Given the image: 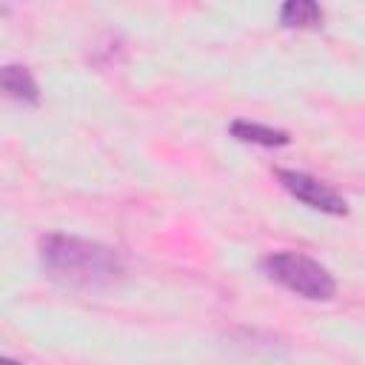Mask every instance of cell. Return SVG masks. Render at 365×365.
<instances>
[{"mask_svg": "<svg viewBox=\"0 0 365 365\" xmlns=\"http://www.w3.org/2000/svg\"><path fill=\"white\" fill-rule=\"evenodd\" d=\"M3 91L11 100L26 103V106H37L40 103V86H37V80L31 77V71L26 66H17V63H9L3 68Z\"/></svg>", "mask_w": 365, "mask_h": 365, "instance_id": "cell-4", "label": "cell"}, {"mask_svg": "<svg viewBox=\"0 0 365 365\" xmlns=\"http://www.w3.org/2000/svg\"><path fill=\"white\" fill-rule=\"evenodd\" d=\"M277 180H279V185H282L291 197H297L299 202H305V205L314 208V211L334 214V217L348 214V202L342 200V194L334 191L328 182H322V180L305 174V171L279 168V171H277Z\"/></svg>", "mask_w": 365, "mask_h": 365, "instance_id": "cell-3", "label": "cell"}, {"mask_svg": "<svg viewBox=\"0 0 365 365\" xmlns=\"http://www.w3.org/2000/svg\"><path fill=\"white\" fill-rule=\"evenodd\" d=\"M262 271L279 282L282 288H288L291 294L302 297V299H317L325 302L336 294V279L334 274L317 262L308 254L299 251H274L262 259Z\"/></svg>", "mask_w": 365, "mask_h": 365, "instance_id": "cell-2", "label": "cell"}, {"mask_svg": "<svg viewBox=\"0 0 365 365\" xmlns=\"http://www.w3.org/2000/svg\"><path fill=\"white\" fill-rule=\"evenodd\" d=\"M0 365H23V362H17V359H11V356H3Z\"/></svg>", "mask_w": 365, "mask_h": 365, "instance_id": "cell-7", "label": "cell"}, {"mask_svg": "<svg viewBox=\"0 0 365 365\" xmlns=\"http://www.w3.org/2000/svg\"><path fill=\"white\" fill-rule=\"evenodd\" d=\"M231 134L242 143H254V145H265V148H279V145L291 143L288 131L271 128V125H262V123H254V120H234Z\"/></svg>", "mask_w": 365, "mask_h": 365, "instance_id": "cell-5", "label": "cell"}, {"mask_svg": "<svg viewBox=\"0 0 365 365\" xmlns=\"http://www.w3.org/2000/svg\"><path fill=\"white\" fill-rule=\"evenodd\" d=\"M40 265L46 277L60 285L100 291L111 288L123 279L125 265L123 257L94 240L71 237V234H48L40 240Z\"/></svg>", "mask_w": 365, "mask_h": 365, "instance_id": "cell-1", "label": "cell"}, {"mask_svg": "<svg viewBox=\"0 0 365 365\" xmlns=\"http://www.w3.org/2000/svg\"><path fill=\"white\" fill-rule=\"evenodd\" d=\"M322 17V6L314 0H288L279 6V23L285 29H317Z\"/></svg>", "mask_w": 365, "mask_h": 365, "instance_id": "cell-6", "label": "cell"}]
</instances>
